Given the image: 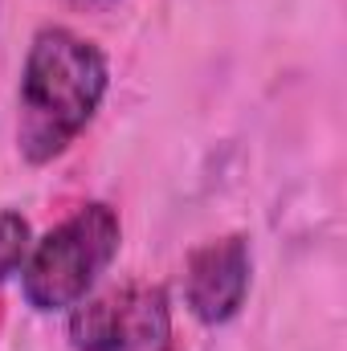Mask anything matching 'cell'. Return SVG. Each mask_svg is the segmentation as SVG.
Masks as SVG:
<instances>
[{"mask_svg": "<svg viewBox=\"0 0 347 351\" xmlns=\"http://www.w3.org/2000/svg\"><path fill=\"white\" fill-rule=\"evenodd\" d=\"M29 245H33V237H29V221H25L21 213L4 208V213H0V282L12 278V274L25 265Z\"/></svg>", "mask_w": 347, "mask_h": 351, "instance_id": "cell-5", "label": "cell"}, {"mask_svg": "<svg viewBox=\"0 0 347 351\" xmlns=\"http://www.w3.org/2000/svg\"><path fill=\"white\" fill-rule=\"evenodd\" d=\"M250 241L246 237H221L200 245L188 258V274H184V294L188 306L200 323L221 327L229 323L250 294Z\"/></svg>", "mask_w": 347, "mask_h": 351, "instance_id": "cell-4", "label": "cell"}, {"mask_svg": "<svg viewBox=\"0 0 347 351\" xmlns=\"http://www.w3.org/2000/svg\"><path fill=\"white\" fill-rule=\"evenodd\" d=\"M106 82L110 70L98 45L58 25L41 29L21 74V156L29 164H49L62 156L102 106Z\"/></svg>", "mask_w": 347, "mask_h": 351, "instance_id": "cell-1", "label": "cell"}, {"mask_svg": "<svg viewBox=\"0 0 347 351\" xmlns=\"http://www.w3.org/2000/svg\"><path fill=\"white\" fill-rule=\"evenodd\" d=\"M119 217L110 204H82L70 221L49 229L21 265V290L33 311H66L86 298L119 254Z\"/></svg>", "mask_w": 347, "mask_h": 351, "instance_id": "cell-2", "label": "cell"}, {"mask_svg": "<svg viewBox=\"0 0 347 351\" xmlns=\"http://www.w3.org/2000/svg\"><path fill=\"white\" fill-rule=\"evenodd\" d=\"M168 335L172 315L160 286H123L78 302L70 315V339L78 351H164Z\"/></svg>", "mask_w": 347, "mask_h": 351, "instance_id": "cell-3", "label": "cell"}]
</instances>
